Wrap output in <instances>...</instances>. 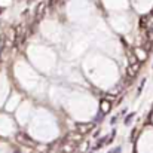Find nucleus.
Here are the masks:
<instances>
[{
	"mask_svg": "<svg viewBox=\"0 0 153 153\" xmlns=\"http://www.w3.org/2000/svg\"><path fill=\"white\" fill-rule=\"evenodd\" d=\"M82 141V134L80 132H70L67 137H64V140L59 143V147H58V152L59 153H73L79 143Z\"/></svg>",
	"mask_w": 153,
	"mask_h": 153,
	"instance_id": "f257e3e1",
	"label": "nucleus"
},
{
	"mask_svg": "<svg viewBox=\"0 0 153 153\" xmlns=\"http://www.w3.org/2000/svg\"><path fill=\"white\" fill-rule=\"evenodd\" d=\"M24 39H25V25L24 24H18L15 27V33H13V45L15 46H21Z\"/></svg>",
	"mask_w": 153,
	"mask_h": 153,
	"instance_id": "f03ea898",
	"label": "nucleus"
},
{
	"mask_svg": "<svg viewBox=\"0 0 153 153\" xmlns=\"http://www.w3.org/2000/svg\"><path fill=\"white\" fill-rule=\"evenodd\" d=\"M45 10H46V3H45V1H40V3L37 4L36 10H34V21H36V22L42 21V18H43V15H45Z\"/></svg>",
	"mask_w": 153,
	"mask_h": 153,
	"instance_id": "7ed1b4c3",
	"label": "nucleus"
},
{
	"mask_svg": "<svg viewBox=\"0 0 153 153\" xmlns=\"http://www.w3.org/2000/svg\"><path fill=\"white\" fill-rule=\"evenodd\" d=\"M95 128V123H77L76 125V131L77 132H80L82 135H85V134H89L92 129Z\"/></svg>",
	"mask_w": 153,
	"mask_h": 153,
	"instance_id": "20e7f679",
	"label": "nucleus"
},
{
	"mask_svg": "<svg viewBox=\"0 0 153 153\" xmlns=\"http://www.w3.org/2000/svg\"><path fill=\"white\" fill-rule=\"evenodd\" d=\"M16 140L21 143V144H24V146H28V147H34L36 146V143H34V140H31L27 134H24V132H19L18 135H16Z\"/></svg>",
	"mask_w": 153,
	"mask_h": 153,
	"instance_id": "39448f33",
	"label": "nucleus"
},
{
	"mask_svg": "<svg viewBox=\"0 0 153 153\" xmlns=\"http://www.w3.org/2000/svg\"><path fill=\"white\" fill-rule=\"evenodd\" d=\"M111 110V101H108V100H101V102H100V113H102V114H107L108 111Z\"/></svg>",
	"mask_w": 153,
	"mask_h": 153,
	"instance_id": "423d86ee",
	"label": "nucleus"
},
{
	"mask_svg": "<svg viewBox=\"0 0 153 153\" xmlns=\"http://www.w3.org/2000/svg\"><path fill=\"white\" fill-rule=\"evenodd\" d=\"M138 67H140V64L138 62H135V64H129L128 65V76H135V73L138 71Z\"/></svg>",
	"mask_w": 153,
	"mask_h": 153,
	"instance_id": "0eeeda50",
	"label": "nucleus"
},
{
	"mask_svg": "<svg viewBox=\"0 0 153 153\" xmlns=\"http://www.w3.org/2000/svg\"><path fill=\"white\" fill-rule=\"evenodd\" d=\"M3 48H4V39L0 36V53H1V51H3Z\"/></svg>",
	"mask_w": 153,
	"mask_h": 153,
	"instance_id": "6e6552de",
	"label": "nucleus"
},
{
	"mask_svg": "<svg viewBox=\"0 0 153 153\" xmlns=\"http://www.w3.org/2000/svg\"><path fill=\"white\" fill-rule=\"evenodd\" d=\"M108 153H120V147H114L113 150H110Z\"/></svg>",
	"mask_w": 153,
	"mask_h": 153,
	"instance_id": "1a4fd4ad",
	"label": "nucleus"
},
{
	"mask_svg": "<svg viewBox=\"0 0 153 153\" xmlns=\"http://www.w3.org/2000/svg\"><path fill=\"white\" fill-rule=\"evenodd\" d=\"M132 117H134V113H132V114H129V116L126 117V120H125V122H126V123H129V120H131Z\"/></svg>",
	"mask_w": 153,
	"mask_h": 153,
	"instance_id": "9d476101",
	"label": "nucleus"
},
{
	"mask_svg": "<svg viewBox=\"0 0 153 153\" xmlns=\"http://www.w3.org/2000/svg\"><path fill=\"white\" fill-rule=\"evenodd\" d=\"M56 1H58V0H49V6H55Z\"/></svg>",
	"mask_w": 153,
	"mask_h": 153,
	"instance_id": "9b49d317",
	"label": "nucleus"
},
{
	"mask_svg": "<svg viewBox=\"0 0 153 153\" xmlns=\"http://www.w3.org/2000/svg\"><path fill=\"white\" fill-rule=\"evenodd\" d=\"M34 153H42V152H34Z\"/></svg>",
	"mask_w": 153,
	"mask_h": 153,
	"instance_id": "f8f14e48",
	"label": "nucleus"
}]
</instances>
